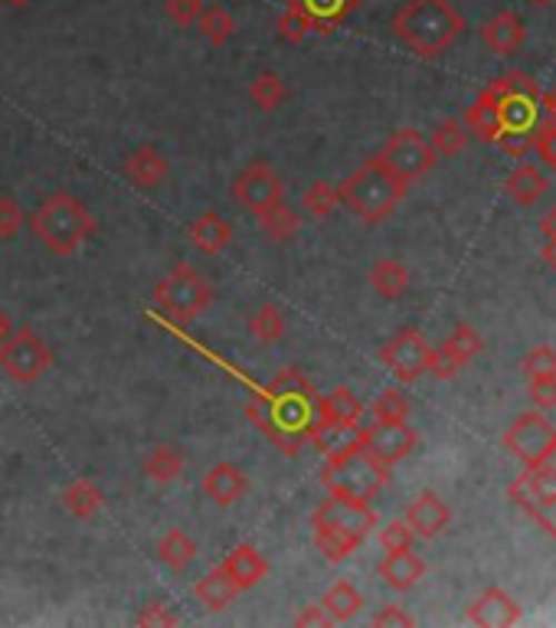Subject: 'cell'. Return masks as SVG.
Returning <instances> with one entry per match:
<instances>
[{
    "instance_id": "cell-45",
    "label": "cell",
    "mask_w": 556,
    "mask_h": 628,
    "mask_svg": "<svg viewBox=\"0 0 556 628\" xmlns=\"http://www.w3.org/2000/svg\"><path fill=\"white\" fill-rule=\"evenodd\" d=\"M203 7H207L203 0H165V10H167V17H170V23H173V27H180V30L197 27V20H200Z\"/></svg>"
},
{
    "instance_id": "cell-40",
    "label": "cell",
    "mask_w": 556,
    "mask_h": 628,
    "mask_svg": "<svg viewBox=\"0 0 556 628\" xmlns=\"http://www.w3.org/2000/svg\"><path fill=\"white\" fill-rule=\"evenodd\" d=\"M429 144H433L436 158H458L468 148V128H465V121H455V118L443 121L429 134Z\"/></svg>"
},
{
    "instance_id": "cell-50",
    "label": "cell",
    "mask_w": 556,
    "mask_h": 628,
    "mask_svg": "<svg viewBox=\"0 0 556 628\" xmlns=\"http://www.w3.org/2000/svg\"><path fill=\"white\" fill-rule=\"evenodd\" d=\"M527 397L534 402V409H540V412L556 409V377H550V380H530Z\"/></svg>"
},
{
    "instance_id": "cell-49",
    "label": "cell",
    "mask_w": 556,
    "mask_h": 628,
    "mask_svg": "<svg viewBox=\"0 0 556 628\" xmlns=\"http://www.w3.org/2000/svg\"><path fill=\"white\" fill-rule=\"evenodd\" d=\"M138 626H180V616L167 606V602H145L141 612H138Z\"/></svg>"
},
{
    "instance_id": "cell-42",
    "label": "cell",
    "mask_w": 556,
    "mask_h": 628,
    "mask_svg": "<svg viewBox=\"0 0 556 628\" xmlns=\"http://www.w3.org/2000/svg\"><path fill=\"white\" fill-rule=\"evenodd\" d=\"M520 370H524V377H527V380H550V377H556V347L554 343H540V347L527 350V353H524V360H520Z\"/></svg>"
},
{
    "instance_id": "cell-55",
    "label": "cell",
    "mask_w": 556,
    "mask_h": 628,
    "mask_svg": "<svg viewBox=\"0 0 556 628\" xmlns=\"http://www.w3.org/2000/svg\"><path fill=\"white\" fill-rule=\"evenodd\" d=\"M10 331H13V321H10V315H7V308L0 305V343L10 338Z\"/></svg>"
},
{
    "instance_id": "cell-10",
    "label": "cell",
    "mask_w": 556,
    "mask_h": 628,
    "mask_svg": "<svg viewBox=\"0 0 556 628\" xmlns=\"http://www.w3.org/2000/svg\"><path fill=\"white\" fill-rule=\"evenodd\" d=\"M384 161V168L393 171L406 187H413L416 180H423L426 173L436 168V151L429 144V138L416 128H399L387 138V144L377 154Z\"/></svg>"
},
{
    "instance_id": "cell-7",
    "label": "cell",
    "mask_w": 556,
    "mask_h": 628,
    "mask_svg": "<svg viewBox=\"0 0 556 628\" xmlns=\"http://www.w3.org/2000/svg\"><path fill=\"white\" fill-rule=\"evenodd\" d=\"M507 495L534 524H540V530L556 537V452L540 465L524 468Z\"/></svg>"
},
{
    "instance_id": "cell-4",
    "label": "cell",
    "mask_w": 556,
    "mask_h": 628,
    "mask_svg": "<svg viewBox=\"0 0 556 628\" xmlns=\"http://www.w3.org/2000/svg\"><path fill=\"white\" fill-rule=\"evenodd\" d=\"M321 485H325L328 495L374 501L389 485V465L377 461L370 452H364V446H360V449H354L347 456L325 458Z\"/></svg>"
},
{
    "instance_id": "cell-53",
    "label": "cell",
    "mask_w": 556,
    "mask_h": 628,
    "mask_svg": "<svg viewBox=\"0 0 556 628\" xmlns=\"http://www.w3.org/2000/svg\"><path fill=\"white\" fill-rule=\"evenodd\" d=\"M540 232H544L547 239H556V207H550V210L544 213V220H540Z\"/></svg>"
},
{
    "instance_id": "cell-22",
    "label": "cell",
    "mask_w": 556,
    "mask_h": 628,
    "mask_svg": "<svg viewBox=\"0 0 556 628\" xmlns=\"http://www.w3.org/2000/svg\"><path fill=\"white\" fill-rule=\"evenodd\" d=\"M360 422H311L308 439L325 458H337L360 449Z\"/></svg>"
},
{
    "instance_id": "cell-23",
    "label": "cell",
    "mask_w": 556,
    "mask_h": 628,
    "mask_svg": "<svg viewBox=\"0 0 556 628\" xmlns=\"http://www.w3.org/2000/svg\"><path fill=\"white\" fill-rule=\"evenodd\" d=\"M125 177L141 190H155L167 180V158L155 144H141L125 158Z\"/></svg>"
},
{
    "instance_id": "cell-52",
    "label": "cell",
    "mask_w": 556,
    "mask_h": 628,
    "mask_svg": "<svg viewBox=\"0 0 556 628\" xmlns=\"http://www.w3.org/2000/svg\"><path fill=\"white\" fill-rule=\"evenodd\" d=\"M295 626H334L331 616L321 609V602H315V606H305L298 616H295Z\"/></svg>"
},
{
    "instance_id": "cell-56",
    "label": "cell",
    "mask_w": 556,
    "mask_h": 628,
    "mask_svg": "<svg viewBox=\"0 0 556 628\" xmlns=\"http://www.w3.org/2000/svg\"><path fill=\"white\" fill-rule=\"evenodd\" d=\"M540 106L547 109V114H550V118H556V86L550 89V92H547V96H544V99H540Z\"/></svg>"
},
{
    "instance_id": "cell-21",
    "label": "cell",
    "mask_w": 556,
    "mask_h": 628,
    "mask_svg": "<svg viewBox=\"0 0 556 628\" xmlns=\"http://www.w3.org/2000/svg\"><path fill=\"white\" fill-rule=\"evenodd\" d=\"M377 576L387 582L393 592H409L423 576H426V564L419 554H413V547L406 550H387L384 560L377 564Z\"/></svg>"
},
{
    "instance_id": "cell-28",
    "label": "cell",
    "mask_w": 556,
    "mask_h": 628,
    "mask_svg": "<svg viewBox=\"0 0 556 628\" xmlns=\"http://www.w3.org/2000/svg\"><path fill=\"white\" fill-rule=\"evenodd\" d=\"M197 554H200L197 540H193L187 530H180V527H170L165 537L158 540V560H161L170 572L187 570V567L197 560Z\"/></svg>"
},
{
    "instance_id": "cell-31",
    "label": "cell",
    "mask_w": 556,
    "mask_h": 628,
    "mask_svg": "<svg viewBox=\"0 0 556 628\" xmlns=\"http://www.w3.org/2000/svg\"><path fill=\"white\" fill-rule=\"evenodd\" d=\"M321 609L331 616V622H350L364 609V592L350 579H337L321 596Z\"/></svg>"
},
{
    "instance_id": "cell-16",
    "label": "cell",
    "mask_w": 556,
    "mask_h": 628,
    "mask_svg": "<svg viewBox=\"0 0 556 628\" xmlns=\"http://www.w3.org/2000/svg\"><path fill=\"white\" fill-rule=\"evenodd\" d=\"M200 491H203L207 501H214V505H220V508H229V505H236V501L246 498V491H249V475H246L236 461H217V465H210V468L203 471Z\"/></svg>"
},
{
    "instance_id": "cell-41",
    "label": "cell",
    "mask_w": 556,
    "mask_h": 628,
    "mask_svg": "<svg viewBox=\"0 0 556 628\" xmlns=\"http://www.w3.org/2000/svg\"><path fill=\"white\" fill-rule=\"evenodd\" d=\"M278 37L285 40V43H301V40H308L311 33H315V23H311V17L295 3V0H288L285 3V10L278 13Z\"/></svg>"
},
{
    "instance_id": "cell-57",
    "label": "cell",
    "mask_w": 556,
    "mask_h": 628,
    "mask_svg": "<svg viewBox=\"0 0 556 628\" xmlns=\"http://www.w3.org/2000/svg\"><path fill=\"white\" fill-rule=\"evenodd\" d=\"M530 7H554L556 0H527Z\"/></svg>"
},
{
    "instance_id": "cell-20",
    "label": "cell",
    "mask_w": 556,
    "mask_h": 628,
    "mask_svg": "<svg viewBox=\"0 0 556 628\" xmlns=\"http://www.w3.org/2000/svg\"><path fill=\"white\" fill-rule=\"evenodd\" d=\"M481 43L488 50H495L498 57H514L527 43V27H524V20L514 10H498L492 20H485Z\"/></svg>"
},
{
    "instance_id": "cell-38",
    "label": "cell",
    "mask_w": 556,
    "mask_h": 628,
    "mask_svg": "<svg viewBox=\"0 0 556 628\" xmlns=\"http://www.w3.org/2000/svg\"><path fill=\"white\" fill-rule=\"evenodd\" d=\"M465 128H468V134H478L485 144H495V138H498L500 131H504V124H500V114L498 109L492 106V102H485L481 96L465 109Z\"/></svg>"
},
{
    "instance_id": "cell-14",
    "label": "cell",
    "mask_w": 556,
    "mask_h": 628,
    "mask_svg": "<svg viewBox=\"0 0 556 628\" xmlns=\"http://www.w3.org/2000/svg\"><path fill=\"white\" fill-rule=\"evenodd\" d=\"M360 446H364V452H370L377 461L393 468L419 449V432L409 426V419L406 422H377L374 419L370 426H364Z\"/></svg>"
},
{
    "instance_id": "cell-35",
    "label": "cell",
    "mask_w": 556,
    "mask_h": 628,
    "mask_svg": "<svg viewBox=\"0 0 556 628\" xmlns=\"http://www.w3.org/2000/svg\"><path fill=\"white\" fill-rule=\"evenodd\" d=\"M246 331H249V338L256 343H266V347H269V343H278L285 338V331H288L285 311H281L278 305H272V301H266L262 308L252 311Z\"/></svg>"
},
{
    "instance_id": "cell-36",
    "label": "cell",
    "mask_w": 556,
    "mask_h": 628,
    "mask_svg": "<svg viewBox=\"0 0 556 628\" xmlns=\"http://www.w3.org/2000/svg\"><path fill=\"white\" fill-rule=\"evenodd\" d=\"M256 220H259V229H262L272 242L291 239V236L298 232V227H301L298 210H295L291 203H285V200H278L272 207H266L262 213H256Z\"/></svg>"
},
{
    "instance_id": "cell-33",
    "label": "cell",
    "mask_w": 556,
    "mask_h": 628,
    "mask_svg": "<svg viewBox=\"0 0 556 628\" xmlns=\"http://www.w3.org/2000/svg\"><path fill=\"white\" fill-rule=\"evenodd\" d=\"M367 282L380 298H403L406 288H409V269L399 259H380V262L370 266Z\"/></svg>"
},
{
    "instance_id": "cell-13",
    "label": "cell",
    "mask_w": 556,
    "mask_h": 628,
    "mask_svg": "<svg viewBox=\"0 0 556 628\" xmlns=\"http://www.w3.org/2000/svg\"><path fill=\"white\" fill-rule=\"evenodd\" d=\"M232 200L249 210V213H262L266 207H272L278 200H285V183L272 171V165L266 161H252L232 180Z\"/></svg>"
},
{
    "instance_id": "cell-25",
    "label": "cell",
    "mask_w": 556,
    "mask_h": 628,
    "mask_svg": "<svg viewBox=\"0 0 556 628\" xmlns=\"http://www.w3.org/2000/svg\"><path fill=\"white\" fill-rule=\"evenodd\" d=\"M187 232H190V242H193L203 256H220L222 249H229V242H232V236H236L232 223H229L222 213H217V210L197 217Z\"/></svg>"
},
{
    "instance_id": "cell-15",
    "label": "cell",
    "mask_w": 556,
    "mask_h": 628,
    "mask_svg": "<svg viewBox=\"0 0 556 628\" xmlns=\"http://www.w3.org/2000/svg\"><path fill=\"white\" fill-rule=\"evenodd\" d=\"M481 353V335L471 325H455V331L439 347H433L429 373L436 380H451L461 367H468Z\"/></svg>"
},
{
    "instance_id": "cell-19",
    "label": "cell",
    "mask_w": 556,
    "mask_h": 628,
    "mask_svg": "<svg viewBox=\"0 0 556 628\" xmlns=\"http://www.w3.org/2000/svg\"><path fill=\"white\" fill-rule=\"evenodd\" d=\"M220 570L236 582L239 592L256 589L266 576H269V560L259 554L256 544H236L226 557H222Z\"/></svg>"
},
{
    "instance_id": "cell-54",
    "label": "cell",
    "mask_w": 556,
    "mask_h": 628,
    "mask_svg": "<svg viewBox=\"0 0 556 628\" xmlns=\"http://www.w3.org/2000/svg\"><path fill=\"white\" fill-rule=\"evenodd\" d=\"M540 259L556 272V239H547V242L540 246Z\"/></svg>"
},
{
    "instance_id": "cell-29",
    "label": "cell",
    "mask_w": 556,
    "mask_h": 628,
    "mask_svg": "<svg viewBox=\"0 0 556 628\" xmlns=\"http://www.w3.org/2000/svg\"><path fill=\"white\" fill-rule=\"evenodd\" d=\"M315 23V33H334L357 7L360 0H295Z\"/></svg>"
},
{
    "instance_id": "cell-1",
    "label": "cell",
    "mask_w": 556,
    "mask_h": 628,
    "mask_svg": "<svg viewBox=\"0 0 556 628\" xmlns=\"http://www.w3.org/2000/svg\"><path fill=\"white\" fill-rule=\"evenodd\" d=\"M396 40L419 59H439L461 37L465 17L448 0H406L389 20Z\"/></svg>"
},
{
    "instance_id": "cell-32",
    "label": "cell",
    "mask_w": 556,
    "mask_h": 628,
    "mask_svg": "<svg viewBox=\"0 0 556 628\" xmlns=\"http://www.w3.org/2000/svg\"><path fill=\"white\" fill-rule=\"evenodd\" d=\"M145 475L155 481V485H173L180 475H183V468H187V458H183V452L177 449V446H167V442H161V446H155L148 456H145Z\"/></svg>"
},
{
    "instance_id": "cell-51",
    "label": "cell",
    "mask_w": 556,
    "mask_h": 628,
    "mask_svg": "<svg viewBox=\"0 0 556 628\" xmlns=\"http://www.w3.org/2000/svg\"><path fill=\"white\" fill-rule=\"evenodd\" d=\"M374 626L377 628H387V626H403V628H409V626H416V619L403 609V606H384L374 619H370Z\"/></svg>"
},
{
    "instance_id": "cell-3",
    "label": "cell",
    "mask_w": 556,
    "mask_h": 628,
    "mask_svg": "<svg viewBox=\"0 0 556 628\" xmlns=\"http://www.w3.org/2000/svg\"><path fill=\"white\" fill-rule=\"evenodd\" d=\"M337 190H340V203L350 213H357L360 223L377 227L403 203L409 187L396 173L387 171L380 158H370L367 165H360L357 171L350 173Z\"/></svg>"
},
{
    "instance_id": "cell-34",
    "label": "cell",
    "mask_w": 556,
    "mask_h": 628,
    "mask_svg": "<svg viewBox=\"0 0 556 628\" xmlns=\"http://www.w3.org/2000/svg\"><path fill=\"white\" fill-rule=\"evenodd\" d=\"M249 102L259 109V112H278L285 102H288V86H285V79L272 72V69H266V72H259L252 82H249Z\"/></svg>"
},
{
    "instance_id": "cell-6",
    "label": "cell",
    "mask_w": 556,
    "mask_h": 628,
    "mask_svg": "<svg viewBox=\"0 0 556 628\" xmlns=\"http://www.w3.org/2000/svg\"><path fill=\"white\" fill-rule=\"evenodd\" d=\"M214 295H217L214 282L200 269H193L187 262H177L155 288V301L177 321L200 318L214 305Z\"/></svg>"
},
{
    "instance_id": "cell-24",
    "label": "cell",
    "mask_w": 556,
    "mask_h": 628,
    "mask_svg": "<svg viewBox=\"0 0 556 628\" xmlns=\"http://www.w3.org/2000/svg\"><path fill=\"white\" fill-rule=\"evenodd\" d=\"M59 501H62V508L76 517V520H92V517L106 508V491L99 488L96 478H86V475H82V478H76V481H69V485L62 488Z\"/></svg>"
},
{
    "instance_id": "cell-39",
    "label": "cell",
    "mask_w": 556,
    "mask_h": 628,
    "mask_svg": "<svg viewBox=\"0 0 556 628\" xmlns=\"http://www.w3.org/2000/svg\"><path fill=\"white\" fill-rule=\"evenodd\" d=\"M301 207H305L308 217H315V220H328V217L337 213V207H344V203H340V190H337L334 183H328V180H315V183L305 190Z\"/></svg>"
},
{
    "instance_id": "cell-30",
    "label": "cell",
    "mask_w": 556,
    "mask_h": 628,
    "mask_svg": "<svg viewBox=\"0 0 556 628\" xmlns=\"http://www.w3.org/2000/svg\"><path fill=\"white\" fill-rule=\"evenodd\" d=\"M193 596H197V602L203 606V609H210V612H222L236 596H239V589H236V582L226 576V572L217 567V570H210L207 576H200L197 579V586H193Z\"/></svg>"
},
{
    "instance_id": "cell-8",
    "label": "cell",
    "mask_w": 556,
    "mask_h": 628,
    "mask_svg": "<svg viewBox=\"0 0 556 628\" xmlns=\"http://www.w3.org/2000/svg\"><path fill=\"white\" fill-rule=\"evenodd\" d=\"M380 517L370 508V501H357V498H340L328 495V501H321L311 511V527L321 534H334L354 547H360L374 530H377Z\"/></svg>"
},
{
    "instance_id": "cell-47",
    "label": "cell",
    "mask_w": 556,
    "mask_h": 628,
    "mask_svg": "<svg viewBox=\"0 0 556 628\" xmlns=\"http://www.w3.org/2000/svg\"><path fill=\"white\" fill-rule=\"evenodd\" d=\"M495 148H500L514 161H524V154L534 148V128H527V131H507L504 128L498 138H495Z\"/></svg>"
},
{
    "instance_id": "cell-26",
    "label": "cell",
    "mask_w": 556,
    "mask_h": 628,
    "mask_svg": "<svg viewBox=\"0 0 556 628\" xmlns=\"http://www.w3.org/2000/svg\"><path fill=\"white\" fill-rule=\"evenodd\" d=\"M360 416H364L360 397L347 387H337V390L315 400V419L311 422H360Z\"/></svg>"
},
{
    "instance_id": "cell-5",
    "label": "cell",
    "mask_w": 556,
    "mask_h": 628,
    "mask_svg": "<svg viewBox=\"0 0 556 628\" xmlns=\"http://www.w3.org/2000/svg\"><path fill=\"white\" fill-rule=\"evenodd\" d=\"M481 99L498 109L500 124L507 131H527V128L537 124V109H540L544 96H540L537 82L527 72L514 69V72L495 79V82H488L481 89Z\"/></svg>"
},
{
    "instance_id": "cell-18",
    "label": "cell",
    "mask_w": 556,
    "mask_h": 628,
    "mask_svg": "<svg viewBox=\"0 0 556 628\" xmlns=\"http://www.w3.org/2000/svg\"><path fill=\"white\" fill-rule=\"evenodd\" d=\"M465 619H468L471 626L481 628L517 626V622H520V606H517L500 586H492V589H485V592L468 606Z\"/></svg>"
},
{
    "instance_id": "cell-46",
    "label": "cell",
    "mask_w": 556,
    "mask_h": 628,
    "mask_svg": "<svg viewBox=\"0 0 556 628\" xmlns=\"http://www.w3.org/2000/svg\"><path fill=\"white\" fill-rule=\"evenodd\" d=\"M534 151L550 171H556V118L534 124Z\"/></svg>"
},
{
    "instance_id": "cell-58",
    "label": "cell",
    "mask_w": 556,
    "mask_h": 628,
    "mask_svg": "<svg viewBox=\"0 0 556 628\" xmlns=\"http://www.w3.org/2000/svg\"><path fill=\"white\" fill-rule=\"evenodd\" d=\"M3 3H10V7H23V3H30V0H3Z\"/></svg>"
},
{
    "instance_id": "cell-2",
    "label": "cell",
    "mask_w": 556,
    "mask_h": 628,
    "mask_svg": "<svg viewBox=\"0 0 556 628\" xmlns=\"http://www.w3.org/2000/svg\"><path fill=\"white\" fill-rule=\"evenodd\" d=\"M30 227L53 256H76L96 236V213L69 190H56L33 210Z\"/></svg>"
},
{
    "instance_id": "cell-9",
    "label": "cell",
    "mask_w": 556,
    "mask_h": 628,
    "mask_svg": "<svg viewBox=\"0 0 556 628\" xmlns=\"http://www.w3.org/2000/svg\"><path fill=\"white\" fill-rule=\"evenodd\" d=\"M53 367V350L37 331L30 328H17L10 331V338L0 343V370L13 380V383H37L47 377V370Z\"/></svg>"
},
{
    "instance_id": "cell-43",
    "label": "cell",
    "mask_w": 556,
    "mask_h": 628,
    "mask_svg": "<svg viewBox=\"0 0 556 628\" xmlns=\"http://www.w3.org/2000/svg\"><path fill=\"white\" fill-rule=\"evenodd\" d=\"M370 416L377 422H406L409 419V400L399 390H384L370 406Z\"/></svg>"
},
{
    "instance_id": "cell-48",
    "label": "cell",
    "mask_w": 556,
    "mask_h": 628,
    "mask_svg": "<svg viewBox=\"0 0 556 628\" xmlns=\"http://www.w3.org/2000/svg\"><path fill=\"white\" fill-rule=\"evenodd\" d=\"M413 540H416V534L409 530L406 520H389L380 527V547L384 550H406V547H413Z\"/></svg>"
},
{
    "instance_id": "cell-11",
    "label": "cell",
    "mask_w": 556,
    "mask_h": 628,
    "mask_svg": "<svg viewBox=\"0 0 556 628\" xmlns=\"http://www.w3.org/2000/svg\"><path fill=\"white\" fill-rule=\"evenodd\" d=\"M504 449L514 458H520L524 468L540 465V461H547L556 452V426L540 409L524 412L504 432Z\"/></svg>"
},
{
    "instance_id": "cell-27",
    "label": "cell",
    "mask_w": 556,
    "mask_h": 628,
    "mask_svg": "<svg viewBox=\"0 0 556 628\" xmlns=\"http://www.w3.org/2000/svg\"><path fill=\"white\" fill-rule=\"evenodd\" d=\"M547 187H550L547 173L540 171V168H534V165H517L514 171L507 173V180H504L507 197L514 203H520V207H534L547 193Z\"/></svg>"
},
{
    "instance_id": "cell-17",
    "label": "cell",
    "mask_w": 556,
    "mask_h": 628,
    "mask_svg": "<svg viewBox=\"0 0 556 628\" xmlns=\"http://www.w3.org/2000/svg\"><path fill=\"white\" fill-rule=\"evenodd\" d=\"M403 520L409 524V530H413L419 540H436L445 527L451 524V508L445 505L436 491H419V495L406 505Z\"/></svg>"
},
{
    "instance_id": "cell-12",
    "label": "cell",
    "mask_w": 556,
    "mask_h": 628,
    "mask_svg": "<svg viewBox=\"0 0 556 628\" xmlns=\"http://www.w3.org/2000/svg\"><path fill=\"white\" fill-rule=\"evenodd\" d=\"M380 363L399 383H416L423 373H429V357H433V343L426 341V335L419 328H403L399 335H393L380 347Z\"/></svg>"
},
{
    "instance_id": "cell-44",
    "label": "cell",
    "mask_w": 556,
    "mask_h": 628,
    "mask_svg": "<svg viewBox=\"0 0 556 628\" xmlns=\"http://www.w3.org/2000/svg\"><path fill=\"white\" fill-rule=\"evenodd\" d=\"M27 227V210L17 197L0 193V242H10L20 236V229Z\"/></svg>"
},
{
    "instance_id": "cell-37",
    "label": "cell",
    "mask_w": 556,
    "mask_h": 628,
    "mask_svg": "<svg viewBox=\"0 0 556 628\" xmlns=\"http://www.w3.org/2000/svg\"><path fill=\"white\" fill-rule=\"evenodd\" d=\"M197 30L207 43L214 47H226L236 33V17L232 10H226L222 3H214V7H203L200 20H197Z\"/></svg>"
}]
</instances>
